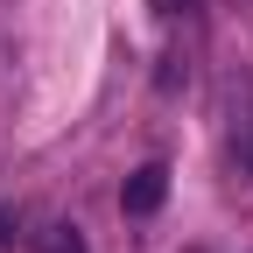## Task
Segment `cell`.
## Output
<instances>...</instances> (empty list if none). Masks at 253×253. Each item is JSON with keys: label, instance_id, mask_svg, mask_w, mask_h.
I'll return each instance as SVG.
<instances>
[{"label": "cell", "instance_id": "1", "mask_svg": "<svg viewBox=\"0 0 253 253\" xmlns=\"http://www.w3.org/2000/svg\"><path fill=\"white\" fill-rule=\"evenodd\" d=\"M162 197H169V169L162 162H141L134 176H126V190H120V211L126 218H148V211H162Z\"/></svg>", "mask_w": 253, "mask_h": 253}, {"label": "cell", "instance_id": "3", "mask_svg": "<svg viewBox=\"0 0 253 253\" xmlns=\"http://www.w3.org/2000/svg\"><path fill=\"white\" fill-rule=\"evenodd\" d=\"M42 253H84L78 225H49V232H42Z\"/></svg>", "mask_w": 253, "mask_h": 253}, {"label": "cell", "instance_id": "2", "mask_svg": "<svg viewBox=\"0 0 253 253\" xmlns=\"http://www.w3.org/2000/svg\"><path fill=\"white\" fill-rule=\"evenodd\" d=\"M232 155L253 169V99H246V106H239V120H232Z\"/></svg>", "mask_w": 253, "mask_h": 253}, {"label": "cell", "instance_id": "4", "mask_svg": "<svg viewBox=\"0 0 253 253\" xmlns=\"http://www.w3.org/2000/svg\"><path fill=\"white\" fill-rule=\"evenodd\" d=\"M148 7H155V14H190L197 0H148Z\"/></svg>", "mask_w": 253, "mask_h": 253}]
</instances>
